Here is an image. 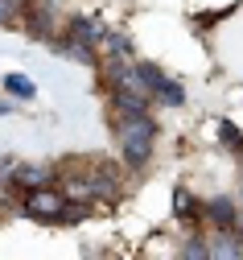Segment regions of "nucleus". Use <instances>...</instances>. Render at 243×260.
Here are the masks:
<instances>
[{
	"label": "nucleus",
	"mask_w": 243,
	"mask_h": 260,
	"mask_svg": "<svg viewBox=\"0 0 243 260\" xmlns=\"http://www.w3.org/2000/svg\"><path fill=\"white\" fill-rule=\"evenodd\" d=\"M116 149L124 157V166L132 174H141L153 161V149H157V120H153V112L116 116Z\"/></svg>",
	"instance_id": "f257e3e1"
},
{
	"label": "nucleus",
	"mask_w": 243,
	"mask_h": 260,
	"mask_svg": "<svg viewBox=\"0 0 243 260\" xmlns=\"http://www.w3.org/2000/svg\"><path fill=\"white\" fill-rule=\"evenodd\" d=\"M17 203L33 223H58L62 207H66V194H62V186H38V190H25Z\"/></svg>",
	"instance_id": "f03ea898"
},
{
	"label": "nucleus",
	"mask_w": 243,
	"mask_h": 260,
	"mask_svg": "<svg viewBox=\"0 0 243 260\" xmlns=\"http://www.w3.org/2000/svg\"><path fill=\"white\" fill-rule=\"evenodd\" d=\"M136 71H141L153 104H165V108H182V104H186V87L173 79V75H165L157 62H136Z\"/></svg>",
	"instance_id": "7ed1b4c3"
},
{
	"label": "nucleus",
	"mask_w": 243,
	"mask_h": 260,
	"mask_svg": "<svg viewBox=\"0 0 243 260\" xmlns=\"http://www.w3.org/2000/svg\"><path fill=\"white\" fill-rule=\"evenodd\" d=\"M239 256H243L239 227H211L206 232V260H239Z\"/></svg>",
	"instance_id": "20e7f679"
},
{
	"label": "nucleus",
	"mask_w": 243,
	"mask_h": 260,
	"mask_svg": "<svg viewBox=\"0 0 243 260\" xmlns=\"http://www.w3.org/2000/svg\"><path fill=\"white\" fill-rule=\"evenodd\" d=\"M21 17H25V29L33 38H58V25H54V9L46 0H21Z\"/></svg>",
	"instance_id": "39448f33"
},
{
	"label": "nucleus",
	"mask_w": 243,
	"mask_h": 260,
	"mask_svg": "<svg viewBox=\"0 0 243 260\" xmlns=\"http://www.w3.org/2000/svg\"><path fill=\"white\" fill-rule=\"evenodd\" d=\"M62 38H71V42H79V46H87V50H95V54H99V42H103V21H99V17H87V13H79V17L66 21Z\"/></svg>",
	"instance_id": "423d86ee"
},
{
	"label": "nucleus",
	"mask_w": 243,
	"mask_h": 260,
	"mask_svg": "<svg viewBox=\"0 0 243 260\" xmlns=\"http://www.w3.org/2000/svg\"><path fill=\"white\" fill-rule=\"evenodd\" d=\"M202 219L211 227H235L239 223V199H231V194H215V199L202 203Z\"/></svg>",
	"instance_id": "0eeeda50"
},
{
	"label": "nucleus",
	"mask_w": 243,
	"mask_h": 260,
	"mask_svg": "<svg viewBox=\"0 0 243 260\" xmlns=\"http://www.w3.org/2000/svg\"><path fill=\"white\" fill-rule=\"evenodd\" d=\"M9 182H13L17 194L38 190V186H54V166H38V161H33V166H13Z\"/></svg>",
	"instance_id": "6e6552de"
},
{
	"label": "nucleus",
	"mask_w": 243,
	"mask_h": 260,
	"mask_svg": "<svg viewBox=\"0 0 243 260\" xmlns=\"http://www.w3.org/2000/svg\"><path fill=\"white\" fill-rule=\"evenodd\" d=\"M108 104H112L116 116H136V112H149L153 108L149 95H136V91H124V87H112L108 91Z\"/></svg>",
	"instance_id": "1a4fd4ad"
},
{
	"label": "nucleus",
	"mask_w": 243,
	"mask_h": 260,
	"mask_svg": "<svg viewBox=\"0 0 243 260\" xmlns=\"http://www.w3.org/2000/svg\"><path fill=\"white\" fill-rule=\"evenodd\" d=\"M99 54L103 58H132V34L128 29H103V42H99Z\"/></svg>",
	"instance_id": "9d476101"
},
{
	"label": "nucleus",
	"mask_w": 243,
	"mask_h": 260,
	"mask_svg": "<svg viewBox=\"0 0 243 260\" xmlns=\"http://www.w3.org/2000/svg\"><path fill=\"white\" fill-rule=\"evenodd\" d=\"M50 46L62 54V58H71V62H83V67H99V54L95 50H87V46H79V42H71V38H50Z\"/></svg>",
	"instance_id": "9b49d317"
},
{
	"label": "nucleus",
	"mask_w": 243,
	"mask_h": 260,
	"mask_svg": "<svg viewBox=\"0 0 243 260\" xmlns=\"http://www.w3.org/2000/svg\"><path fill=\"white\" fill-rule=\"evenodd\" d=\"M0 83H5L9 100H21V104H33V100H38V87H33V79H25V75H5Z\"/></svg>",
	"instance_id": "f8f14e48"
},
{
	"label": "nucleus",
	"mask_w": 243,
	"mask_h": 260,
	"mask_svg": "<svg viewBox=\"0 0 243 260\" xmlns=\"http://www.w3.org/2000/svg\"><path fill=\"white\" fill-rule=\"evenodd\" d=\"M173 215L178 219H202V203L186 190H173Z\"/></svg>",
	"instance_id": "ddd939ff"
},
{
	"label": "nucleus",
	"mask_w": 243,
	"mask_h": 260,
	"mask_svg": "<svg viewBox=\"0 0 243 260\" xmlns=\"http://www.w3.org/2000/svg\"><path fill=\"white\" fill-rule=\"evenodd\" d=\"M178 252H182V256H194V260H206V232H190Z\"/></svg>",
	"instance_id": "4468645a"
},
{
	"label": "nucleus",
	"mask_w": 243,
	"mask_h": 260,
	"mask_svg": "<svg viewBox=\"0 0 243 260\" xmlns=\"http://www.w3.org/2000/svg\"><path fill=\"white\" fill-rule=\"evenodd\" d=\"M219 141H223L231 153H243V133H239L231 120H219Z\"/></svg>",
	"instance_id": "2eb2a0df"
},
{
	"label": "nucleus",
	"mask_w": 243,
	"mask_h": 260,
	"mask_svg": "<svg viewBox=\"0 0 243 260\" xmlns=\"http://www.w3.org/2000/svg\"><path fill=\"white\" fill-rule=\"evenodd\" d=\"M21 17V0H0V25H13Z\"/></svg>",
	"instance_id": "dca6fc26"
},
{
	"label": "nucleus",
	"mask_w": 243,
	"mask_h": 260,
	"mask_svg": "<svg viewBox=\"0 0 243 260\" xmlns=\"http://www.w3.org/2000/svg\"><path fill=\"white\" fill-rule=\"evenodd\" d=\"M13 112V100H0V116H9Z\"/></svg>",
	"instance_id": "f3484780"
},
{
	"label": "nucleus",
	"mask_w": 243,
	"mask_h": 260,
	"mask_svg": "<svg viewBox=\"0 0 243 260\" xmlns=\"http://www.w3.org/2000/svg\"><path fill=\"white\" fill-rule=\"evenodd\" d=\"M235 227H239V232H243V207H239V223H235Z\"/></svg>",
	"instance_id": "a211bd4d"
},
{
	"label": "nucleus",
	"mask_w": 243,
	"mask_h": 260,
	"mask_svg": "<svg viewBox=\"0 0 243 260\" xmlns=\"http://www.w3.org/2000/svg\"><path fill=\"white\" fill-rule=\"evenodd\" d=\"M239 207H243V186H239Z\"/></svg>",
	"instance_id": "6ab92c4d"
}]
</instances>
